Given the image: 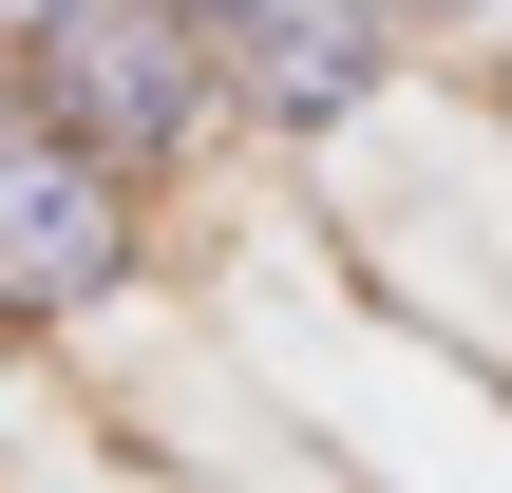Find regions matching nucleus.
<instances>
[{"instance_id":"4","label":"nucleus","mask_w":512,"mask_h":493,"mask_svg":"<svg viewBox=\"0 0 512 493\" xmlns=\"http://www.w3.org/2000/svg\"><path fill=\"white\" fill-rule=\"evenodd\" d=\"M380 19H399V38H418V57H456V38H494L512 0H380Z\"/></svg>"},{"instance_id":"5","label":"nucleus","mask_w":512,"mask_h":493,"mask_svg":"<svg viewBox=\"0 0 512 493\" xmlns=\"http://www.w3.org/2000/svg\"><path fill=\"white\" fill-rule=\"evenodd\" d=\"M38 380H57V342H38V323H19V304H0V418H19V399H38Z\"/></svg>"},{"instance_id":"6","label":"nucleus","mask_w":512,"mask_h":493,"mask_svg":"<svg viewBox=\"0 0 512 493\" xmlns=\"http://www.w3.org/2000/svg\"><path fill=\"white\" fill-rule=\"evenodd\" d=\"M171 19H190V38H209V57H228V38H247V19H266V0H171Z\"/></svg>"},{"instance_id":"1","label":"nucleus","mask_w":512,"mask_h":493,"mask_svg":"<svg viewBox=\"0 0 512 493\" xmlns=\"http://www.w3.org/2000/svg\"><path fill=\"white\" fill-rule=\"evenodd\" d=\"M19 76H38V114L114 171V190H190L209 152H247V114H228V57L171 19V0H76L57 38H19Z\"/></svg>"},{"instance_id":"2","label":"nucleus","mask_w":512,"mask_h":493,"mask_svg":"<svg viewBox=\"0 0 512 493\" xmlns=\"http://www.w3.org/2000/svg\"><path fill=\"white\" fill-rule=\"evenodd\" d=\"M0 304L76 361V342H114L133 304H152V190H114L57 114H38V76L0 57Z\"/></svg>"},{"instance_id":"3","label":"nucleus","mask_w":512,"mask_h":493,"mask_svg":"<svg viewBox=\"0 0 512 493\" xmlns=\"http://www.w3.org/2000/svg\"><path fill=\"white\" fill-rule=\"evenodd\" d=\"M399 19L380 0H266L247 38H228V114H247V152H342L380 95H399Z\"/></svg>"}]
</instances>
